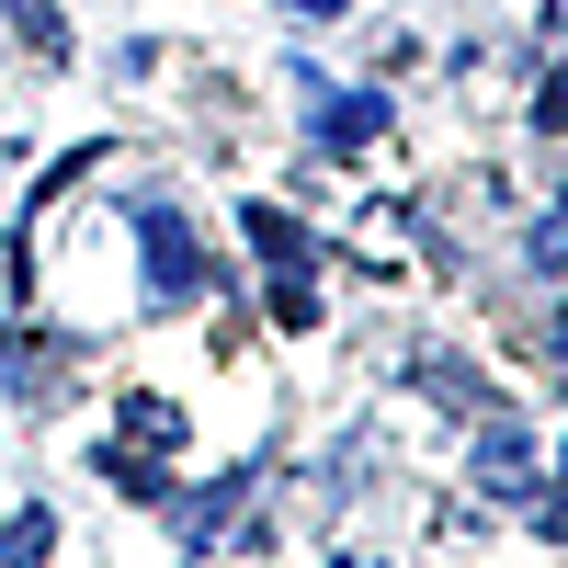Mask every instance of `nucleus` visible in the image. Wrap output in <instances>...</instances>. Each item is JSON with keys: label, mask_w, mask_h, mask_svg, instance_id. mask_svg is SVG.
I'll return each instance as SVG.
<instances>
[{"label": "nucleus", "mask_w": 568, "mask_h": 568, "mask_svg": "<svg viewBox=\"0 0 568 568\" xmlns=\"http://www.w3.org/2000/svg\"><path fill=\"white\" fill-rule=\"evenodd\" d=\"M557 342H568V318H557Z\"/></svg>", "instance_id": "nucleus-14"}, {"label": "nucleus", "mask_w": 568, "mask_h": 568, "mask_svg": "<svg viewBox=\"0 0 568 568\" xmlns=\"http://www.w3.org/2000/svg\"><path fill=\"white\" fill-rule=\"evenodd\" d=\"M535 114H546V125H568V69L546 80V103H535Z\"/></svg>", "instance_id": "nucleus-11"}, {"label": "nucleus", "mask_w": 568, "mask_h": 568, "mask_svg": "<svg viewBox=\"0 0 568 568\" xmlns=\"http://www.w3.org/2000/svg\"><path fill=\"white\" fill-rule=\"evenodd\" d=\"M353 251H364L375 273H398V262H409V205H364V216H353Z\"/></svg>", "instance_id": "nucleus-4"}, {"label": "nucleus", "mask_w": 568, "mask_h": 568, "mask_svg": "<svg viewBox=\"0 0 568 568\" xmlns=\"http://www.w3.org/2000/svg\"><path fill=\"white\" fill-rule=\"evenodd\" d=\"M284 12H342V0H284Z\"/></svg>", "instance_id": "nucleus-12"}, {"label": "nucleus", "mask_w": 568, "mask_h": 568, "mask_svg": "<svg viewBox=\"0 0 568 568\" xmlns=\"http://www.w3.org/2000/svg\"><path fill=\"white\" fill-rule=\"evenodd\" d=\"M273 318H284V329H307V318H318V284H307V262H273Z\"/></svg>", "instance_id": "nucleus-6"}, {"label": "nucleus", "mask_w": 568, "mask_h": 568, "mask_svg": "<svg viewBox=\"0 0 568 568\" xmlns=\"http://www.w3.org/2000/svg\"><path fill=\"white\" fill-rule=\"evenodd\" d=\"M136 273H149L160 307H194V296H205V251H194V227H182L171 205L136 216Z\"/></svg>", "instance_id": "nucleus-1"}, {"label": "nucleus", "mask_w": 568, "mask_h": 568, "mask_svg": "<svg viewBox=\"0 0 568 568\" xmlns=\"http://www.w3.org/2000/svg\"><path fill=\"white\" fill-rule=\"evenodd\" d=\"M125 433L149 444V455H171V444H182V409H171V398H125Z\"/></svg>", "instance_id": "nucleus-7"}, {"label": "nucleus", "mask_w": 568, "mask_h": 568, "mask_svg": "<svg viewBox=\"0 0 568 568\" xmlns=\"http://www.w3.org/2000/svg\"><path fill=\"white\" fill-rule=\"evenodd\" d=\"M0 557H12V568H34V557H45V511H12V535H0Z\"/></svg>", "instance_id": "nucleus-9"}, {"label": "nucleus", "mask_w": 568, "mask_h": 568, "mask_svg": "<svg viewBox=\"0 0 568 568\" xmlns=\"http://www.w3.org/2000/svg\"><path fill=\"white\" fill-rule=\"evenodd\" d=\"M524 262H535L546 284H568V205H557V216H535V251H524Z\"/></svg>", "instance_id": "nucleus-8"}, {"label": "nucleus", "mask_w": 568, "mask_h": 568, "mask_svg": "<svg viewBox=\"0 0 568 568\" xmlns=\"http://www.w3.org/2000/svg\"><path fill=\"white\" fill-rule=\"evenodd\" d=\"M546 535L568 546V455H557V500H546Z\"/></svg>", "instance_id": "nucleus-10"}, {"label": "nucleus", "mask_w": 568, "mask_h": 568, "mask_svg": "<svg viewBox=\"0 0 568 568\" xmlns=\"http://www.w3.org/2000/svg\"><path fill=\"white\" fill-rule=\"evenodd\" d=\"M478 489H489V500H535V489H546L535 433H478Z\"/></svg>", "instance_id": "nucleus-2"}, {"label": "nucleus", "mask_w": 568, "mask_h": 568, "mask_svg": "<svg viewBox=\"0 0 568 568\" xmlns=\"http://www.w3.org/2000/svg\"><path fill=\"white\" fill-rule=\"evenodd\" d=\"M251 251L262 262H307V227L284 216V205H251Z\"/></svg>", "instance_id": "nucleus-5"}, {"label": "nucleus", "mask_w": 568, "mask_h": 568, "mask_svg": "<svg viewBox=\"0 0 568 568\" xmlns=\"http://www.w3.org/2000/svg\"><path fill=\"white\" fill-rule=\"evenodd\" d=\"M342 568H375V557H342Z\"/></svg>", "instance_id": "nucleus-13"}, {"label": "nucleus", "mask_w": 568, "mask_h": 568, "mask_svg": "<svg viewBox=\"0 0 568 568\" xmlns=\"http://www.w3.org/2000/svg\"><path fill=\"white\" fill-rule=\"evenodd\" d=\"M375 136H387L375 91H318V149H375Z\"/></svg>", "instance_id": "nucleus-3"}]
</instances>
